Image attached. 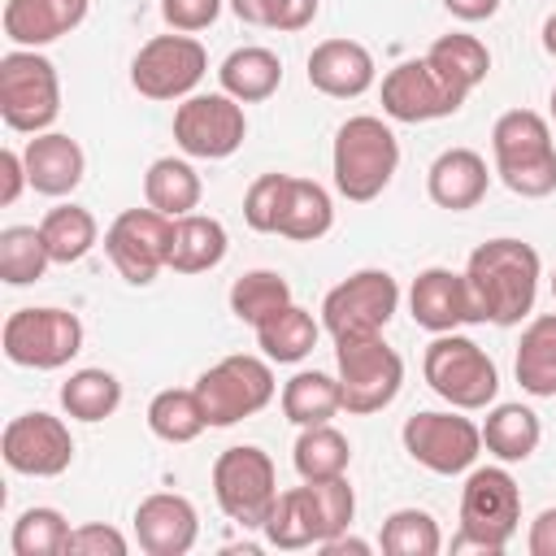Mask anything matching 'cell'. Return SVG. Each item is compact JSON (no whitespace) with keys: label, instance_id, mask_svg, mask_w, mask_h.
I'll use <instances>...</instances> for the list:
<instances>
[{"label":"cell","instance_id":"obj_1","mask_svg":"<svg viewBox=\"0 0 556 556\" xmlns=\"http://www.w3.org/2000/svg\"><path fill=\"white\" fill-rule=\"evenodd\" d=\"M539 278H543L539 252L508 235L478 243L465 261V282L473 291L482 321H491V326H517L521 317H530Z\"/></svg>","mask_w":556,"mask_h":556},{"label":"cell","instance_id":"obj_2","mask_svg":"<svg viewBox=\"0 0 556 556\" xmlns=\"http://www.w3.org/2000/svg\"><path fill=\"white\" fill-rule=\"evenodd\" d=\"M395 169H400V139L382 117L356 113L339 126L334 148H330V174L343 200L352 204L378 200L391 187Z\"/></svg>","mask_w":556,"mask_h":556},{"label":"cell","instance_id":"obj_3","mask_svg":"<svg viewBox=\"0 0 556 556\" xmlns=\"http://www.w3.org/2000/svg\"><path fill=\"white\" fill-rule=\"evenodd\" d=\"M491 152L500 182L521 200H543L556 191V143L552 126L534 109H508L491 126Z\"/></svg>","mask_w":556,"mask_h":556},{"label":"cell","instance_id":"obj_4","mask_svg":"<svg viewBox=\"0 0 556 556\" xmlns=\"http://www.w3.org/2000/svg\"><path fill=\"white\" fill-rule=\"evenodd\" d=\"M521 526V486L504 465H478L469 469L460 486V534L452 539V552H482L500 556Z\"/></svg>","mask_w":556,"mask_h":556},{"label":"cell","instance_id":"obj_5","mask_svg":"<svg viewBox=\"0 0 556 556\" xmlns=\"http://www.w3.org/2000/svg\"><path fill=\"white\" fill-rule=\"evenodd\" d=\"M421 374H426L430 391L439 400H447L452 408H460V413L491 408L495 391H500L495 361L469 334H460V330H447V334L430 339V348L421 356Z\"/></svg>","mask_w":556,"mask_h":556},{"label":"cell","instance_id":"obj_6","mask_svg":"<svg viewBox=\"0 0 556 556\" xmlns=\"http://www.w3.org/2000/svg\"><path fill=\"white\" fill-rule=\"evenodd\" d=\"M0 117L22 135H43L61 117V78L39 48H9L0 56Z\"/></svg>","mask_w":556,"mask_h":556},{"label":"cell","instance_id":"obj_7","mask_svg":"<svg viewBox=\"0 0 556 556\" xmlns=\"http://www.w3.org/2000/svg\"><path fill=\"white\" fill-rule=\"evenodd\" d=\"M334 374H339L343 408L356 417L382 413L404 387V361L382 334L334 339Z\"/></svg>","mask_w":556,"mask_h":556},{"label":"cell","instance_id":"obj_8","mask_svg":"<svg viewBox=\"0 0 556 556\" xmlns=\"http://www.w3.org/2000/svg\"><path fill=\"white\" fill-rule=\"evenodd\" d=\"M213 495H217V508L235 526L261 530L278 500V469H274L269 452H261L256 443L226 447L213 460Z\"/></svg>","mask_w":556,"mask_h":556},{"label":"cell","instance_id":"obj_9","mask_svg":"<svg viewBox=\"0 0 556 556\" xmlns=\"http://www.w3.org/2000/svg\"><path fill=\"white\" fill-rule=\"evenodd\" d=\"M195 395L204 404L208 426H235V421L261 413L278 395V382H274L269 361L239 352V356H222L217 365H208L195 378Z\"/></svg>","mask_w":556,"mask_h":556},{"label":"cell","instance_id":"obj_10","mask_svg":"<svg viewBox=\"0 0 556 556\" xmlns=\"http://www.w3.org/2000/svg\"><path fill=\"white\" fill-rule=\"evenodd\" d=\"M0 343L22 369H65L83 352V321L70 308H17L9 313Z\"/></svg>","mask_w":556,"mask_h":556},{"label":"cell","instance_id":"obj_11","mask_svg":"<svg viewBox=\"0 0 556 556\" xmlns=\"http://www.w3.org/2000/svg\"><path fill=\"white\" fill-rule=\"evenodd\" d=\"M400 443L404 452L430 469V473H469L478 452H482V426H473L460 408H447V413H413L404 417L400 426Z\"/></svg>","mask_w":556,"mask_h":556},{"label":"cell","instance_id":"obj_12","mask_svg":"<svg viewBox=\"0 0 556 556\" xmlns=\"http://www.w3.org/2000/svg\"><path fill=\"white\" fill-rule=\"evenodd\" d=\"M208 70V52L195 35H152L130 61V87L148 100H187L195 96Z\"/></svg>","mask_w":556,"mask_h":556},{"label":"cell","instance_id":"obj_13","mask_svg":"<svg viewBox=\"0 0 556 556\" xmlns=\"http://www.w3.org/2000/svg\"><path fill=\"white\" fill-rule=\"evenodd\" d=\"M243 139H248L243 104L226 91H200L174 109V143L182 148V156L226 161L243 148Z\"/></svg>","mask_w":556,"mask_h":556},{"label":"cell","instance_id":"obj_14","mask_svg":"<svg viewBox=\"0 0 556 556\" xmlns=\"http://www.w3.org/2000/svg\"><path fill=\"white\" fill-rule=\"evenodd\" d=\"M400 308V282L387 269H356L343 282H334L321 300V326L343 334H382L387 321Z\"/></svg>","mask_w":556,"mask_h":556},{"label":"cell","instance_id":"obj_15","mask_svg":"<svg viewBox=\"0 0 556 556\" xmlns=\"http://www.w3.org/2000/svg\"><path fill=\"white\" fill-rule=\"evenodd\" d=\"M169 226L174 217L148 208H122L109 230H104V252L113 261V269L130 282V287H148L161 269H169Z\"/></svg>","mask_w":556,"mask_h":556},{"label":"cell","instance_id":"obj_16","mask_svg":"<svg viewBox=\"0 0 556 556\" xmlns=\"http://www.w3.org/2000/svg\"><path fill=\"white\" fill-rule=\"evenodd\" d=\"M465 100H469V96L456 91L426 56L400 61V65L387 70V78H382V113H387L391 122H408V126L439 122V117L460 113Z\"/></svg>","mask_w":556,"mask_h":556},{"label":"cell","instance_id":"obj_17","mask_svg":"<svg viewBox=\"0 0 556 556\" xmlns=\"http://www.w3.org/2000/svg\"><path fill=\"white\" fill-rule=\"evenodd\" d=\"M0 456L13 473L26 478H61L74 460V439L70 426L52 413H22L4 426L0 434Z\"/></svg>","mask_w":556,"mask_h":556},{"label":"cell","instance_id":"obj_18","mask_svg":"<svg viewBox=\"0 0 556 556\" xmlns=\"http://www.w3.org/2000/svg\"><path fill=\"white\" fill-rule=\"evenodd\" d=\"M408 313L430 334H447V330H460L469 321H482L465 274H456L447 265H430V269H421L413 278V287H408Z\"/></svg>","mask_w":556,"mask_h":556},{"label":"cell","instance_id":"obj_19","mask_svg":"<svg viewBox=\"0 0 556 556\" xmlns=\"http://www.w3.org/2000/svg\"><path fill=\"white\" fill-rule=\"evenodd\" d=\"M135 539L148 556H187L200 539V513L178 491H152L135 508Z\"/></svg>","mask_w":556,"mask_h":556},{"label":"cell","instance_id":"obj_20","mask_svg":"<svg viewBox=\"0 0 556 556\" xmlns=\"http://www.w3.org/2000/svg\"><path fill=\"white\" fill-rule=\"evenodd\" d=\"M374 52L356 39H321L308 52V87H317L330 100H356L374 87Z\"/></svg>","mask_w":556,"mask_h":556},{"label":"cell","instance_id":"obj_21","mask_svg":"<svg viewBox=\"0 0 556 556\" xmlns=\"http://www.w3.org/2000/svg\"><path fill=\"white\" fill-rule=\"evenodd\" d=\"M91 0H9L0 13L4 39L13 48H43L87 22Z\"/></svg>","mask_w":556,"mask_h":556},{"label":"cell","instance_id":"obj_22","mask_svg":"<svg viewBox=\"0 0 556 556\" xmlns=\"http://www.w3.org/2000/svg\"><path fill=\"white\" fill-rule=\"evenodd\" d=\"M486 187H491V169L473 148H447L426 169V195L447 213L478 208Z\"/></svg>","mask_w":556,"mask_h":556},{"label":"cell","instance_id":"obj_23","mask_svg":"<svg viewBox=\"0 0 556 556\" xmlns=\"http://www.w3.org/2000/svg\"><path fill=\"white\" fill-rule=\"evenodd\" d=\"M22 161H26V178L39 195H70L83 174H87V156L78 148V139L61 135V130H43V135H30V143L22 148Z\"/></svg>","mask_w":556,"mask_h":556},{"label":"cell","instance_id":"obj_24","mask_svg":"<svg viewBox=\"0 0 556 556\" xmlns=\"http://www.w3.org/2000/svg\"><path fill=\"white\" fill-rule=\"evenodd\" d=\"M226 248H230V235L217 217L208 213H182L174 217L169 226V269L174 274H208L226 261Z\"/></svg>","mask_w":556,"mask_h":556},{"label":"cell","instance_id":"obj_25","mask_svg":"<svg viewBox=\"0 0 556 556\" xmlns=\"http://www.w3.org/2000/svg\"><path fill=\"white\" fill-rule=\"evenodd\" d=\"M217 83L239 104H261L282 87V61H278V52H269L261 43H248V48H235L217 65Z\"/></svg>","mask_w":556,"mask_h":556},{"label":"cell","instance_id":"obj_26","mask_svg":"<svg viewBox=\"0 0 556 556\" xmlns=\"http://www.w3.org/2000/svg\"><path fill=\"white\" fill-rule=\"evenodd\" d=\"M513 374L526 395L556 400V313L530 317V326L521 330V343H517Z\"/></svg>","mask_w":556,"mask_h":556},{"label":"cell","instance_id":"obj_27","mask_svg":"<svg viewBox=\"0 0 556 556\" xmlns=\"http://www.w3.org/2000/svg\"><path fill=\"white\" fill-rule=\"evenodd\" d=\"M539 439H543V421H539L534 408H526V404H495V408H486L482 447H486L500 465L530 460V456L539 452Z\"/></svg>","mask_w":556,"mask_h":556},{"label":"cell","instance_id":"obj_28","mask_svg":"<svg viewBox=\"0 0 556 556\" xmlns=\"http://www.w3.org/2000/svg\"><path fill=\"white\" fill-rule=\"evenodd\" d=\"M265 543L278 547V552H300V547H317L326 534H321V517H317V504L308 495V482L304 486H291V491H278L265 526H261Z\"/></svg>","mask_w":556,"mask_h":556},{"label":"cell","instance_id":"obj_29","mask_svg":"<svg viewBox=\"0 0 556 556\" xmlns=\"http://www.w3.org/2000/svg\"><path fill=\"white\" fill-rule=\"evenodd\" d=\"M334 413H343V391H339V374H321V369H300L282 382V417L291 426H326Z\"/></svg>","mask_w":556,"mask_h":556},{"label":"cell","instance_id":"obj_30","mask_svg":"<svg viewBox=\"0 0 556 556\" xmlns=\"http://www.w3.org/2000/svg\"><path fill=\"white\" fill-rule=\"evenodd\" d=\"M200 195H204V182L195 174L191 161L182 156H156L143 174V200L165 213V217H182V213H195L200 208Z\"/></svg>","mask_w":556,"mask_h":556},{"label":"cell","instance_id":"obj_31","mask_svg":"<svg viewBox=\"0 0 556 556\" xmlns=\"http://www.w3.org/2000/svg\"><path fill=\"white\" fill-rule=\"evenodd\" d=\"M317 334H321V326L295 300L256 326V343H261L265 361H274V365H300L317 348Z\"/></svg>","mask_w":556,"mask_h":556},{"label":"cell","instance_id":"obj_32","mask_svg":"<svg viewBox=\"0 0 556 556\" xmlns=\"http://www.w3.org/2000/svg\"><path fill=\"white\" fill-rule=\"evenodd\" d=\"M330 226H334L330 191L321 182H313V178H295L291 174V191H287V208H282L278 235L295 239V243H317L321 235H330Z\"/></svg>","mask_w":556,"mask_h":556},{"label":"cell","instance_id":"obj_33","mask_svg":"<svg viewBox=\"0 0 556 556\" xmlns=\"http://www.w3.org/2000/svg\"><path fill=\"white\" fill-rule=\"evenodd\" d=\"M426 61L456 87V91H473L478 83H486L491 74V52L478 35H465V30H452V35H439L426 52Z\"/></svg>","mask_w":556,"mask_h":556},{"label":"cell","instance_id":"obj_34","mask_svg":"<svg viewBox=\"0 0 556 556\" xmlns=\"http://www.w3.org/2000/svg\"><path fill=\"white\" fill-rule=\"evenodd\" d=\"M148 430L161 439V443H191L208 430V417H204V404L195 395V387H165L152 395L148 404Z\"/></svg>","mask_w":556,"mask_h":556},{"label":"cell","instance_id":"obj_35","mask_svg":"<svg viewBox=\"0 0 556 556\" xmlns=\"http://www.w3.org/2000/svg\"><path fill=\"white\" fill-rule=\"evenodd\" d=\"M39 230H43V243H48L52 265H78L96 248V239H100V226H96V217L83 204H56V208H48L43 222H39Z\"/></svg>","mask_w":556,"mask_h":556},{"label":"cell","instance_id":"obj_36","mask_svg":"<svg viewBox=\"0 0 556 556\" xmlns=\"http://www.w3.org/2000/svg\"><path fill=\"white\" fill-rule=\"evenodd\" d=\"M291 465L304 482H317V478H343L348 465H352V443L348 434H339L330 421L326 426H304L295 447H291Z\"/></svg>","mask_w":556,"mask_h":556},{"label":"cell","instance_id":"obj_37","mask_svg":"<svg viewBox=\"0 0 556 556\" xmlns=\"http://www.w3.org/2000/svg\"><path fill=\"white\" fill-rule=\"evenodd\" d=\"M287 304H291V282L278 269H248L230 282V313L239 321H248L252 330Z\"/></svg>","mask_w":556,"mask_h":556},{"label":"cell","instance_id":"obj_38","mask_svg":"<svg viewBox=\"0 0 556 556\" xmlns=\"http://www.w3.org/2000/svg\"><path fill=\"white\" fill-rule=\"evenodd\" d=\"M122 404V382L109 369H74L61 382V408L74 421H104Z\"/></svg>","mask_w":556,"mask_h":556},{"label":"cell","instance_id":"obj_39","mask_svg":"<svg viewBox=\"0 0 556 556\" xmlns=\"http://www.w3.org/2000/svg\"><path fill=\"white\" fill-rule=\"evenodd\" d=\"M52 256L39 226H4L0 230V278L9 287H30L48 274Z\"/></svg>","mask_w":556,"mask_h":556},{"label":"cell","instance_id":"obj_40","mask_svg":"<svg viewBox=\"0 0 556 556\" xmlns=\"http://www.w3.org/2000/svg\"><path fill=\"white\" fill-rule=\"evenodd\" d=\"M9 547H13V556H65V547H70V521H65V513L61 508H48V504L26 508L13 521Z\"/></svg>","mask_w":556,"mask_h":556},{"label":"cell","instance_id":"obj_41","mask_svg":"<svg viewBox=\"0 0 556 556\" xmlns=\"http://www.w3.org/2000/svg\"><path fill=\"white\" fill-rule=\"evenodd\" d=\"M378 547L387 556H439L443 547V530L426 508H395L382 521Z\"/></svg>","mask_w":556,"mask_h":556},{"label":"cell","instance_id":"obj_42","mask_svg":"<svg viewBox=\"0 0 556 556\" xmlns=\"http://www.w3.org/2000/svg\"><path fill=\"white\" fill-rule=\"evenodd\" d=\"M239 22L265 30H304L317 17V0H226Z\"/></svg>","mask_w":556,"mask_h":556},{"label":"cell","instance_id":"obj_43","mask_svg":"<svg viewBox=\"0 0 556 556\" xmlns=\"http://www.w3.org/2000/svg\"><path fill=\"white\" fill-rule=\"evenodd\" d=\"M287 191H291V174H261L243 195V222L256 235H278V222H282V208H287Z\"/></svg>","mask_w":556,"mask_h":556},{"label":"cell","instance_id":"obj_44","mask_svg":"<svg viewBox=\"0 0 556 556\" xmlns=\"http://www.w3.org/2000/svg\"><path fill=\"white\" fill-rule=\"evenodd\" d=\"M308 495H313V504H317V517H321V534H326V539H334V534H343V530L352 526V517H356V495H352L348 478H317V482H308ZM326 539H321V543H326Z\"/></svg>","mask_w":556,"mask_h":556},{"label":"cell","instance_id":"obj_45","mask_svg":"<svg viewBox=\"0 0 556 556\" xmlns=\"http://www.w3.org/2000/svg\"><path fill=\"white\" fill-rule=\"evenodd\" d=\"M130 552V539L104 521H83L70 530V547L65 556H126Z\"/></svg>","mask_w":556,"mask_h":556},{"label":"cell","instance_id":"obj_46","mask_svg":"<svg viewBox=\"0 0 556 556\" xmlns=\"http://www.w3.org/2000/svg\"><path fill=\"white\" fill-rule=\"evenodd\" d=\"M226 0H161V17L169 30H182V35H195V30H208L217 22Z\"/></svg>","mask_w":556,"mask_h":556},{"label":"cell","instance_id":"obj_47","mask_svg":"<svg viewBox=\"0 0 556 556\" xmlns=\"http://www.w3.org/2000/svg\"><path fill=\"white\" fill-rule=\"evenodd\" d=\"M22 187H30V178H26V161H22V152L4 148V152H0V204H4V208L17 204Z\"/></svg>","mask_w":556,"mask_h":556},{"label":"cell","instance_id":"obj_48","mask_svg":"<svg viewBox=\"0 0 556 556\" xmlns=\"http://www.w3.org/2000/svg\"><path fill=\"white\" fill-rule=\"evenodd\" d=\"M526 547H530V556H556V508H543V513L530 521Z\"/></svg>","mask_w":556,"mask_h":556},{"label":"cell","instance_id":"obj_49","mask_svg":"<svg viewBox=\"0 0 556 556\" xmlns=\"http://www.w3.org/2000/svg\"><path fill=\"white\" fill-rule=\"evenodd\" d=\"M443 9L460 22H486L500 13V0H443Z\"/></svg>","mask_w":556,"mask_h":556},{"label":"cell","instance_id":"obj_50","mask_svg":"<svg viewBox=\"0 0 556 556\" xmlns=\"http://www.w3.org/2000/svg\"><path fill=\"white\" fill-rule=\"evenodd\" d=\"M317 547H321L326 556H343V552H352V556H369V552H374L365 539H352L348 530H343V534H334V539H326V543H317Z\"/></svg>","mask_w":556,"mask_h":556},{"label":"cell","instance_id":"obj_51","mask_svg":"<svg viewBox=\"0 0 556 556\" xmlns=\"http://www.w3.org/2000/svg\"><path fill=\"white\" fill-rule=\"evenodd\" d=\"M543 52L556 56V13H547V22H543Z\"/></svg>","mask_w":556,"mask_h":556},{"label":"cell","instance_id":"obj_52","mask_svg":"<svg viewBox=\"0 0 556 556\" xmlns=\"http://www.w3.org/2000/svg\"><path fill=\"white\" fill-rule=\"evenodd\" d=\"M552 122H556V87H552Z\"/></svg>","mask_w":556,"mask_h":556},{"label":"cell","instance_id":"obj_53","mask_svg":"<svg viewBox=\"0 0 556 556\" xmlns=\"http://www.w3.org/2000/svg\"><path fill=\"white\" fill-rule=\"evenodd\" d=\"M552 295H556V269H552Z\"/></svg>","mask_w":556,"mask_h":556}]
</instances>
